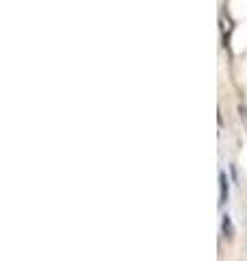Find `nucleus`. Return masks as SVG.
Returning <instances> with one entry per match:
<instances>
[{
  "instance_id": "nucleus-1",
  "label": "nucleus",
  "mask_w": 247,
  "mask_h": 261,
  "mask_svg": "<svg viewBox=\"0 0 247 261\" xmlns=\"http://www.w3.org/2000/svg\"><path fill=\"white\" fill-rule=\"evenodd\" d=\"M226 200H228V178L221 172L219 174V205H224Z\"/></svg>"
},
{
  "instance_id": "nucleus-2",
  "label": "nucleus",
  "mask_w": 247,
  "mask_h": 261,
  "mask_svg": "<svg viewBox=\"0 0 247 261\" xmlns=\"http://www.w3.org/2000/svg\"><path fill=\"white\" fill-rule=\"evenodd\" d=\"M221 228H224V233L228 235V238H232L234 226H232V220H230V216H224V222H221Z\"/></svg>"
},
{
  "instance_id": "nucleus-3",
  "label": "nucleus",
  "mask_w": 247,
  "mask_h": 261,
  "mask_svg": "<svg viewBox=\"0 0 247 261\" xmlns=\"http://www.w3.org/2000/svg\"><path fill=\"white\" fill-rule=\"evenodd\" d=\"M238 116H241V120H243V124L247 126V107H238Z\"/></svg>"
}]
</instances>
